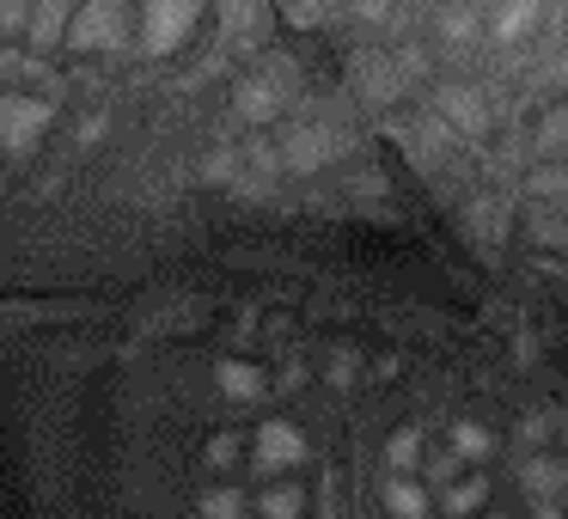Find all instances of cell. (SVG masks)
I'll return each instance as SVG.
<instances>
[{"instance_id":"cell-6","label":"cell","mask_w":568,"mask_h":519,"mask_svg":"<svg viewBox=\"0 0 568 519\" xmlns=\"http://www.w3.org/2000/svg\"><path fill=\"white\" fill-rule=\"evenodd\" d=\"M251 458H257V470H287V465H300V458H306V440H300L294 421H263Z\"/></svg>"},{"instance_id":"cell-15","label":"cell","mask_w":568,"mask_h":519,"mask_svg":"<svg viewBox=\"0 0 568 519\" xmlns=\"http://www.w3.org/2000/svg\"><path fill=\"white\" fill-rule=\"evenodd\" d=\"M440 38L453 43V50H465L470 38H483V19L470 13L465 0H453V7H440Z\"/></svg>"},{"instance_id":"cell-4","label":"cell","mask_w":568,"mask_h":519,"mask_svg":"<svg viewBox=\"0 0 568 519\" xmlns=\"http://www.w3.org/2000/svg\"><path fill=\"white\" fill-rule=\"evenodd\" d=\"M123 43H129L123 0H74V13H68V50H123Z\"/></svg>"},{"instance_id":"cell-5","label":"cell","mask_w":568,"mask_h":519,"mask_svg":"<svg viewBox=\"0 0 568 519\" xmlns=\"http://www.w3.org/2000/svg\"><path fill=\"white\" fill-rule=\"evenodd\" d=\"M434 116H440L446 129H453V141H483L495 123V104L483 86H465V80H446V86H434Z\"/></svg>"},{"instance_id":"cell-10","label":"cell","mask_w":568,"mask_h":519,"mask_svg":"<svg viewBox=\"0 0 568 519\" xmlns=\"http://www.w3.org/2000/svg\"><path fill=\"white\" fill-rule=\"evenodd\" d=\"M214 385H221L233 404H257L263 391H270V379H263V367H251V360H221L214 367Z\"/></svg>"},{"instance_id":"cell-20","label":"cell","mask_w":568,"mask_h":519,"mask_svg":"<svg viewBox=\"0 0 568 519\" xmlns=\"http://www.w3.org/2000/svg\"><path fill=\"white\" fill-rule=\"evenodd\" d=\"M202 513L209 519H245V501H239V489H209L202 495Z\"/></svg>"},{"instance_id":"cell-19","label":"cell","mask_w":568,"mask_h":519,"mask_svg":"<svg viewBox=\"0 0 568 519\" xmlns=\"http://www.w3.org/2000/svg\"><path fill=\"white\" fill-rule=\"evenodd\" d=\"M538 160H562V104H550L538 123Z\"/></svg>"},{"instance_id":"cell-2","label":"cell","mask_w":568,"mask_h":519,"mask_svg":"<svg viewBox=\"0 0 568 519\" xmlns=\"http://www.w3.org/2000/svg\"><path fill=\"white\" fill-rule=\"evenodd\" d=\"M50 123H55L50 92H19V86L0 92V147L13 160H31L43 147V135H50Z\"/></svg>"},{"instance_id":"cell-16","label":"cell","mask_w":568,"mask_h":519,"mask_svg":"<svg viewBox=\"0 0 568 519\" xmlns=\"http://www.w3.org/2000/svg\"><path fill=\"white\" fill-rule=\"evenodd\" d=\"M385 465H392V470H416L422 465V428H397L392 446H385Z\"/></svg>"},{"instance_id":"cell-21","label":"cell","mask_w":568,"mask_h":519,"mask_svg":"<svg viewBox=\"0 0 568 519\" xmlns=\"http://www.w3.org/2000/svg\"><path fill=\"white\" fill-rule=\"evenodd\" d=\"M26 7L31 0H0V38H26Z\"/></svg>"},{"instance_id":"cell-23","label":"cell","mask_w":568,"mask_h":519,"mask_svg":"<svg viewBox=\"0 0 568 519\" xmlns=\"http://www.w3.org/2000/svg\"><path fill=\"white\" fill-rule=\"evenodd\" d=\"M428 470H434V477H440V482H453V470H458V458H453V452H440V458H434V465H428Z\"/></svg>"},{"instance_id":"cell-17","label":"cell","mask_w":568,"mask_h":519,"mask_svg":"<svg viewBox=\"0 0 568 519\" xmlns=\"http://www.w3.org/2000/svg\"><path fill=\"white\" fill-rule=\"evenodd\" d=\"M300 507H306V495L287 489V482H282V489H263L257 495V513L263 519H300Z\"/></svg>"},{"instance_id":"cell-11","label":"cell","mask_w":568,"mask_h":519,"mask_svg":"<svg viewBox=\"0 0 568 519\" xmlns=\"http://www.w3.org/2000/svg\"><path fill=\"white\" fill-rule=\"evenodd\" d=\"M385 507H392L397 519H422L434 507V495L422 489V477H409V470H397L392 482H385Z\"/></svg>"},{"instance_id":"cell-24","label":"cell","mask_w":568,"mask_h":519,"mask_svg":"<svg viewBox=\"0 0 568 519\" xmlns=\"http://www.w3.org/2000/svg\"><path fill=\"white\" fill-rule=\"evenodd\" d=\"M538 519H562V513H556V501H538Z\"/></svg>"},{"instance_id":"cell-9","label":"cell","mask_w":568,"mask_h":519,"mask_svg":"<svg viewBox=\"0 0 568 519\" xmlns=\"http://www.w3.org/2000/svg\"><path fill=\"white\" fill-rule=\"evenodd\" d=\"M562 482H568L562 458H544V452L519 458V489H526L531 501H556V495H562Z\"/></svg>"},{"instance_id":"cell-18","label":"cell","mask_w":568,"mask_h":519,"mask_svg":"<svg viewBox=\"0 0 568 519\" xmlns=\"http://www.w3.org/2000/svg\"><path fill=\"white\" fill-rule=\"evenodd\" d=\"M270 0H226V38H251Z\"/></svg>"},{"instance_id":"cell-14","label":"cell","mask_w":568,"mask_h":519,"mask_svg":"<svg viewBox=\"0 0 568 519\" xmlns=\"http://www.w3.org/2000/svg\"><path fill=\"white\" fill-rule=\"evenodd\" d=\"M489 452H495V434L483 428V421H458L453 428V458L458 465H483Z\"/></svg>"},{"instance_id":"cell-22","label":"cell","mask_w":568,"mask_h":519,"mask_svg":"<svg viewBox=\"0 0 568 519\" xmlns=\"http://www.w3.org/2000/svg\"><path fill=\"white\" fill-rule=\"evenodd\" d=\"M233 458H239V434H214V440H209V465L221 470V465H233Z\"/></svg>"},{"instance_id":"cell-13","label":"cell","mask_w":568,"mask_h":519,"mask_svg":"<svg viewBox=\"0 0 568 519\" xmlns=\"http://www.w3.org/2000/svg\"><path fill=\"white\" fill-rule=\"evenodd\" d=\"M519 190H526L531 202H556V208H562V190H568L562 160H538V165L526 172V184H519Z\"/></svg>"},{"instance_id":"cell-12","label":"cell","mask_w":568,"mask_h":519,"mask_svg":"<svg viewBox=\"0 0 568 519\" xmlns=\"http://www.w3.org/2000/svg\"><path fill=\"white\" fill-rule=\"evenodd\" d=\"M483 501H489V477H483V470H470V477H453V482H446V495H440L446 513H477Z\"/></svg>"},{"instance_id":"cell-3","label":"cell","mask_w":568,"mask_h":519,"mask_svg":"<svg viewBox=\"0 0 568 519\" xmlns=\"http://www.w3.org/2000/svg\"><path fill=\"white\" fill-rule=\"evenodd\" d=\"M287 92H294V68H287V62H270L263 74L239 80V92H233V123L270 129L275 116L287 111Z\"/></svg>"},{"instance_id":"cell-7","label":"cell","mask_w":568,"mask_h":519,"mask_svg":"<svg viewBox=\"0 0 568 519\" xmlns=\"http://www.w3.org/2000/svg\"><path fill=\"white\" fill-rule=\"evenodd\" d=\"M68 13H74V0H31L26 7V43L31 50H55L68 38Z\"/></svg>"},{"instance_id":"cell-1","label":"cell","mask_w":568,"mask_h":519,"mask_svg":"<svg viewBox=\"0 0 568 519\" xmlns=\"http://www.w3.org/2000/svg\"><path fill=\"white\" fill-rule=\"evenodd\" d=\"M209 0H141L135 7V50L141 55H178L190 50Z\"/></svg>"},{"instance_id":"cell-8","label":"cell","mask_w":568,"mask_h":519,"mask_svg":"<svg viewBox=\"0 0 568 519\" xmlns=\"http://www.w3.org/2000/svg\"><path fill=\"white\" fill-rule=\"evenodd\" d=\"M538 13H544V0H495L489 38H495V43H526L531 26H538Z\"/></svg>"}]
</instances>
